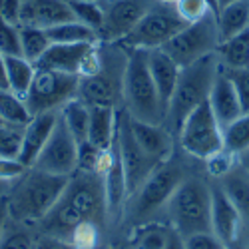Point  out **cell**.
I'll return each instance as SVG.
<instances>
[{"mask_svg": "<svg viewBox=\"0 0 249 249\" xmlns=\"http://www.w3.org/2000/svg\"><path fill=\"white\" fill-rule=\"evenodd\" d=\"M106 212V197H104L102 174L76 172L70 176L64 194L60 196L52 212L38 223L44 235L54 239H70L72 233L82 225H100Z\"/></svg>", "mask_w": 249, "mask_h": 249, "instance_id": "6da1fadb", "label": "cell"}, {"mask_svg": "<svg viewBox=\"0 0 249 249\" xmlns=\"http://www.w3.org/2000/svg\"><path fill=\"white\" fill-rule=\"evenodd\" d=\"M70 176H54L38 168H30L6 196L10 219L16 223L40 221L46 217L52 207L64 194Z\"/></svg>", "mask_w": 249, "mask_h": 249, "instance_id": "7a4b0ae2", "label": "cell"}, {"mask_svg": "<svg viewBox=\"0 0 249 249\" xmlns=\"http://www.w3.org/2000/svg\"><path fill=\"white\" fill-rule=\"evenodd\" d=\"M217 72H219V60L215 54H210L194 62V64L181 68L174 96L163 118V128L172 136L178 138L185 118L210 98V90L213 86Z\"/></svg>", "mask_w": 249, "mask_h": 249, "instance_id": "3957f363", "label": "cell"}, {"mask_svg": "<svg viewBox=\"0 0 249 249\" xmlns=\"http://www.w3.org/2000/svg\"><path fill=\"white\" fill-rule=\"evenodd\" d=\"M124 110L132 118L152 124H163L165 110L148 68V50L128 48L122 76Z\"/></svg>", "mask_w": 249, "mask_h": 249, "instance_id": "277c9868", "label": "cell"}, {"mask_svg": "<svg viewBox=\"0 0 249 249\" xmlns=\"http://www.w3.org/2000/svg\"><path fill=\"white\" fill-rule=\"evenodd\" d=\"M172 230L181 237L197 231H212V183L188 176L165 203Z\"/></svg>", "mask_w": 249, "mask_h": 249, "instance_id": "5b68a950", "label": "cell"}, {"mask_svg": "<svg viewBox=\"0 0 249 249\" xmlns=\"http://www.w3.org/2000/svg\"><path fill=\"white\" fill-rule=\"evenodd\" d=\"M178 140L185 154L201 161L223 150V130L207 100L185 118Z\"/></svg>", "mask_w": 249, "mask_h": 249, "instance_id": "8992f818", "label": "cell"}, {"mask_svg": "<svg viewBox=\"0 0 249 249\" xmlns=\"http://www.w3.org/2000/svg\"><path fill=\"white\" fill-rule=\"evenodd\" d=\"M185 178H188V172L178 160H172V156L160 161L154 168V172L146 178V181L140 185V190L130 197L134 199L136 217L142 219L154 215L158 210L165 207V203L170 201V197L178 190V185Z\"/></svg>", "mask_w": 249, "mask_h": 249, "instance_id": "52a82bcc", "label": "cell"}, {"mask_svg": "<svg viewBox=\"0 0 249 249\" xmlns=\"http://www.w3.org/2000/svg\"><path fill=\"white\" fill-rule=\"evenodd\" d=\"M217 46H219L217 20H215V14H207L205 18L179 30L168 44L161 46V50L179 68H185L205 56L215 54Z\"/></svg>", "mask_w": 249, "mask_h": 249, "instance_id": "ba28073f", "label": "cell"}, {"mask_svg": "<svg viewBox=\"0 0 249 249\" xmlns=\"http://www.w3.org/2000/svg\"><path fill=\"white\" fill-rule=\"evenodd\" d=\"M80 76L64 74L56 70L36 68L34 80L30 84L24 102L32 116L44 112H60V108L72 98H78Z\"/></svg>", "mask_w": 249, "mask_h": 249, "instance_id": "9c48e42d", "label": "cell"}, {"mask_svg": "<svg viewBox=\"0 0 249 249\" xmlns=\"http://www.w3.org/2000/svg\"><path fill=\"white\" fill-rule=\"evenodd\" d=\"M185 26L188 24L179 18L176 6L156 2L122 42L128 48L156 50V48H161L163 44H168Z\"/></svg>", "mask_w": 249, "mask_h": 249, "instance_id": "30bf717a", "label": "cell"}, {"mask_svg": "<svg viewBox=\"0 0 249 249\" xmlns=\"http://www.w3.org/2000/svg\"><path fill=\"white\" fill-rule=\"evenodd\" d=\"M116 143L118 152L124 163V172H126V181H128V196L132 197L140 185L146 181V178L154 172V168L160 163L154 158H150L142 146L136 142L130 130V116L126 110L118 112V134H116ZM128 197V199H130Z\"/></svg>", "mask_w": 249, "mask_h": 249, "instance_id": "8fae6325", "label": "cell"}, {"mask_svg": "<svg viewBox=\"0 0 249 249\" xmlns=\"http://www.w3.org/2000/svg\"><path fill=\"white\" fill-rule=\"evenodd\" d=\"M158 0H102L104 22L98 32L102 42H122Z\"/></svg>", "mask_w": 249, "mask_h": 249, "instance_id": "7c38bea8", "label": "cell"}, {"mask_svg": "<svg viewBox=\"0 0 249 249\" xmlns=\"http://www.w3.org/2000/svg\"><path fill=\"white\" fill-rule=\"evenodd\" d=\"M78 146L80 143L70 134V130L58 114L56 126L32 168L54 176H72L78 170Z\"/></svg>", "mask_w": 249, "mask_h": 249, "instance_id": "4fadbf2b", "label": "cell"}, {"mask_svg": "<svg viewBox=\"0 0 249 249\" xmlns=\"http://www.w3.org/2000/svg\"><path fill=\"white\" fill-rule=\"evenodd\" d=\"M212 231L219 237L225 249H245L243 235L247 230L243 219L215 179L212 181Z\"/></svg>", "mask_w": 249, "mask_h": 249, "instance_id": "5bb4252c", "label": "cell"}, {"mask_svg": "<svg viewBox=\"0 0 249 249\" xmlns=\"http://www.w3.org/2000/svg\"><path fill=\"white\" fill-rule=\"evenodd\" d=\"M122 76H116L114 72L106 70L102 62V68L96 74L80 76L78 86V98L86 106H112L116 108V100L122 96Z\"/></svg>", "mask_w": 249, "mask_h": 249, "instance_id": "9a60e30c", "label": "cell"}, {"mask_svg": "<svg viewBox=\"0 0 249 249\" xmlns=\"http://www.w3.org/2000/svg\"><path fill=\"white\" fill-rule=\"evenodd\" d=\"M102 185H104V197H106V212L110 217L118 215L124 201L128 196V181H126V172H124V163L118 152V143L106 152L102 163Z\"/></svg>", "mask_w": 249, "mask_h": 249, "instance_id": "2e32d148", "label": "cell"}, {"mask_svg": "<svg viewBox=\"0 0 249 249\" xmlns=\"http://www.w3.org/2000/svg\"><path fill=\"white\" fill-rule=\"evenodd\" d=\"M98 42H76V44H50V48L36 62V68L56 70L64 74L80 76L82 66Z\"/></svg>", "mask_w": 249, "mask_h": 249, "instance_id": "e0dca14e", "label": "cell"}, {"mask_svg": "<svg viewBox=\"0 0 249 249\" xmlns=\"http://www.w3.org/2000/svg\"><path fill=\"white\" fill-rule=\"evenodd\" d=\"M130 130H132V136L136 138V142L142 146V150L150 158H154L156 161H163L172 156L174 138L163 128V124L142 122V120H136L130 116Z\"/></svg>", "mask_w": 249, "mask_h": 249, "instance_id": "ac0fdd59", "label": "cell"}, {"mask_svg": "<svg viewBox=\"0 0 249 249\" xmlns=\"http://www.w3.org/2000/svg\"><path fill=\"white\" fill-rule=\"evenodd\" d=\"M58 122V112H44L36 114L28 122V126L24 128V138H22V148H20L18 160L24 161L28 168L36 163L40 152L44 150L46 142Z\"/></svg>", "mask_w": 249, "mask_h": 249, "instance_id": "d6986e66", "label": "cell"}, {"mask_svg": "<svg viewBox=\"0 0 249 249\" xmlns=\"http://www.w3.org/2000/svg\"><path fill=\"white\" fill-rule=\"evenodd\" d=\"M207 102H210V106H212V110H213V114L219 122L221 130L227 126V124H231L233 120H237L243 114L237 92L231 84V80L227 78L225 72L221 70V66H219V72L213 80V86L210 90V98H207Z\"/></svg>", "mask_w": 249, "mask_h": 249, "instance_id": "ffe728a7", "label": "cell"}, {"mask_svg": "<svg viewBox=\"0 0 249 249\" xmlns=\"http://www.w3.org/2000/svg\"><path fill=\"white\" fill-rule=\"evenodd\" d=\"M148 68H150V74H152L154 84H156V88H158L161 106H163V110H168L181 68H179L176 62H174L168 54H165L161 48L148 50Z\"/></svg>", "mask_w": 249, "mask_h": 249, "instance_id": "44dd1931", "label": "cell"}, {"mask_svg": "<svg viewBox=\"0 0 249 249\" xmlns=\"http://www.w3.org/2000/svg\"><path fill=\"white\" fill-rule=\"evenodd\" d=\"M118 134V112L112 106H92L90 108V130L88 142L102 152H108L116 143Z\"/></svg>", "mask_w": 249, "mask_h": 249, "instance_id": "7402d4cb", "label": "cell"}, {"mask_svg": "<svg viewBox=\"0 0 249 249\" xmlns=\"http://www.w3.org/2000/svg\"><path fill=\"white\" fill-rule=\"evenodd\" d=\"M215 181L223 188L227 197L233 201V205L237 207V212L243 219L245 230L249 231V172L237 161L230 172Z\"/></svg>", "mask_w": 249, "mask_h": 249, "instance_id": "603a6c76", "label": "cell"}, {"mask_svg": "<svg viewBox=\"0 0 249 249\" xmlns=\"http://www.w3.org/2000/svg\"><path fill=\"white\" fill-rule=\"evenodd\" d=\"M219 42L231 38L243 30H249V0H235V2L221 6L215 14Z\"/></svg>", "mask_w": 249, "mask_h": 249, "instance_id": "cb8c5ba5", "label": "cell"}, {"mask_svg": "<svg viewBox=\"0 0 249 249\" xmlns=\"http://www.w3.org/2000/svg\"><path fill=\"white\" fill-rule=\"evenodd\" d=\"M215 56L223 70H235L249 66V30H243L227 40H221Z\"/></svg>", "mask_w": 249, "mask_h": 249, "instance_id": "d4e9b609", "label": "cell"}, {"mask_svg": "<svg viewBox=\"0 0 249 249\" xmlns=\"http://www.w3.org/2000/svg\"><path fill=\"white\" fill-rule=\"evenodd\" d=\"M4 66H6L8 90H12L20 98H24L34 80L36 64L26 60L24 56H4Z\"/></svg>", "mask_w": 249, "mask_h": 249, "instance_id": "484cf974", "label": "cell"}, {"mask_svg": "<svg viewBox=\"0 0 249 249\" xmlns=\"http://www.w3.org/2000/svg\"><path fill=\"white\" fill-rule=\"evenodd\" d=\"M60 118L66 124L70 134L76 138L78 143L88 142V130H90V106H86L80 98H72L60 108Z\"/></svg>", "mask_w": 249, "mask_h": 249, "instance_id": "4316f807", "label": "cell"}, {"mask_svg": "<svg viewBox=\"0 0 249 249\" xmlns=\"http://www.w3.org/2000/svg\"><path fill=\"white\" fill-rule=\"evenodd\" d=\"M48 40L52 44H76V42H100L98 32L90 26L78 22V20H68L50 28H44Z\"/></svg>", "mask_w": 249, "mask_h": 249, "instance_id": "83f0119b", "label": "cell"}, {"mask_svg": "<svg viewBox=\"0 0 249 249\" xmlns=\"http://www.w3.org/2000/svg\"><path fill=\"white\" fill-rule=\"evenodd\" d=\"M18 34H20V52L22 56L30 62H36L42 58V54L50 48V40L44 28L40 26H30V24H22L18 26Z\"/></svg>", "mask_w": 249, "mask_h": 249, "instance_id": "f1b7e54d", "label": "cell"}, {"mask_svg": "<svg viewBox=\"0 0 249 249\" xmlns=\"http://www.w3.org/2000/svg\"><path fill=\"white\" fill-rule=\"evenodd\" d=\"M0 120L26 128L28 122L32 120V114L26 106L24 98L16 96L8 88H0Z\"/></svg>", "mask_w": 249, "mask_h": 249, "instance_id": "f546056e", "label": "cell"}, {"mask_svg": "<svg viewBox=\"0 0 249 249\" xmlns=\"http://www.w3.org/2000/svg\"><path fill=\"white\" fill-rule=\"evenodd\" d=\"M223 148L233 156H241L249 150V112L241 114L223 128Z\"/></svg>", "mask_w": 249, "mask_h": 249, "instance_id": "4dcf8cb0", "label": "cell"}, {"mask_svg": "<svg viewBox=\"0 0 249 249\" xmlns=\"http://www.w3.org/2000/svg\"><path fill=\"white\" fill-rule=\"evenodd\" d=\"M24 128L0 120V156L2 158H18L22 148Z\"/></svg>", "mask_w": 249, "mask_h": 249, "instance_id": "1f68e13d", "label": "cell"}, {"mask_svg": "<svg viewBox=\"0 0 249 249\" xmlns=\"http://www.w3.org/2000/svg\"><path fill=\"white\" fill-rule=\"evenodd\" d=\"M104 156L106 152H102L90 142H82L78 146V170L76 172H86V174H100Z\"/></svg>", "mask_w": 249, "mask_h": 249, "instance_id": "d6a6232c", "label": "cell"}, {"mask_svg": "<svg viewBox=\"0 0 249 249\" xmlns=\"http://www.w3.org/2000/svg\"><path fill=\"white\" fill-rule=\"evenodd\" d=\"M174 6L185 24H194L197 20L205 18L207 14H213V10L205 0H178Z\"/></svg>", "mask_w": 249, "mask_h": 249, "instance_id": "836d02e7", "label": "cell"}, {"mask_svg": "<svg viewBox=\"0 0 249 249\" xmlns=\"http://www.w3.org/2000/svg\"><path fill=\"white\" fill-rule=\"evenodd\" d=\"M170 230L168 227H161V225L146 227V230L140 231V235L134 243V249H163L165 241H168V235H170Z\"/></svg>", "mask_w": 249, "mask_h": 249, "instance_id": "e575fe53", "label": "cell"}, {"mask_svg": "<svg viewBox=\"0 0 249 249\" xmlns=\"http://www.w3.org/2000/svg\"><path fill=\"white\" fill-rule=\"evenodd\" d=\"M0 52L4 56H22V52H20L18 26L6 22L2 16H0Z\"/></svg>", "mask_w": 249, "mask_h": 249, "instance_id": "d590c367", "label": "cell"}, {"mask_svg": "<svg viewBox=\"0 0 249 249\" xmlns=\"http://www.w3.org/2000/svg\"><path fill=\"white\" fill-rule=\"evenodd\" d=\"M34 245H36L34 237L22 227L10 230L6 225V230L0 235V249H34Z\"/></svg>", "mask_w": 249, "mask_h": 249, "instance_id": "8d00e7d4", "label": "cell"}, {"mask_svg": "<svg viewBox=\"0 0 249 249\" xmlns=\"http://www.w3.org/2000/svg\"><path fill=\"white\" fill-rule=\"evenodd\" d=\"M223 70V68H221ZM225 76L231 80V84L237 92L239 104L243 108V114L249 112V66L245 68H235V70H223Z\"/></svg>", "mask_w": 249, "mask_h": 249, "instance_id": "74e56055", "label": "cell"}, {"mask_svg": "<svg viewBox=\"0 0 249 249\" xmlns=\"http://www.w3.org/2000/svg\"><path fill=\"white\" fill-rule=\"evenodd\" d=\"M30 168L20 161L18 158H2L0 156V181L2 183H14L22 178Z\"/></svg>", "mask_w": 249, "mask_h": 249, "instance_id": "f35d334b", "label": "cell"}, {"mask_svg": "<svg viewBox=\"0 0 249 249\" xmlns=\"http://www.w3.org/2000/svg\"><path fill=\"white\" fill-rule=\"evenodd\" d=\"M185 249H225L219 237L213 231H197L188 237H183Z\"/></svg>", "mask_w": 249, "mask_h": 249, "instance_id": "ab89813d", "label": "cell"}, {"mask_svg": "<svg viewBox=\"0 0 249 249\" xmlns=\"http://www.w3.org/2000/svg\"><path fill=\"white\" fill-rule=\"evenodd\" d=\"M20 14H22V0H0V16L6 22L20 26Z\"/></svg>", "mask_w": 249, "mask_h": 249, "instance_id": "60d3db41", "label": "cell"}, {"mask_svg": "<svg viewBox=\"0 0 249 249\" xmlns=\"http://www.w3.org/2000/svg\"><path fill=\"white\" fill-rule=\"evenodd\" d=\"M36 249H66V243L60 241V239H54V237L44 235L42 239L36 241Z\"/></svg>", "mask_w": 249, "mask_h": 249, "instance_id": "b9f144b4", "label": "cell"}, {"mask_svg": "<svg viewBox=\"0 0 249 249\" xmlns=\"http://www.w3.org/2000/svg\"><path fill=\"white\" fill-rule=\"evenodd\" d=\"M8 219H10V213H8V201H6V196L0 197V235L6 230L8 225Z\"/></svg>", "mask_w": 249, "mask_h": 249, "instance_id": "7bdbcfd3", "label": "cell"}, {"mask_svg": "<svg viewBox=\"0 0 249 249\" xmlns=\"http://www.w3.org/2000/svg\"><path fill=\"white\" fill-rule=\"evenodd\" d=\"M163 249H185L183 237H181L178 231L170 230V235H168V241H165V247H163Z\"/></svg>", "mask_w": 249, "mask_h": 249, "instance_id": "ee69618b", "label": "cell"}, {"mask_svg": "<svg viewBox=\"0 0 249 249\" xmlns=\"http://www.w3.org/2000/svg\"><path fill=\"white\" fill-rule=\"evenodd\" d=\"M0 88H8L6 82V66H4V54L0 52Z\"/></svg>", "mask_w": 249, "mask_h": 249, "instance_id": "f6af8a7d", "label": "cell"}, {"mask_svg": "<svg viewBox=\"0 0 249 249\" xmlns=\"http://www.w3.org/2000/svg\"><path fill=\"white\" fill-rule=\"evenodd\" d=\"M237 161H239V163L243 165V168L249 172V150H245L241 156H237Z\"/></svg>", "mask_w": 249, "mask_h": 249, "instance_id": "bcb514c9", "label": "cell"}, {"mask_svg": "<svg viewBox=\"0 0 249 249\" xmlns=\"http://www.w3.org/2000/svg\"><path fill=\"white\" fill-rule=\"evenodd\" d=\"M231 2H235V0H217V6L221 8V6H227V4H231ZM219 12V10H217Z\"/></svg>", "mask_w": 249, "mask_h": 249, "instance_id": "7dc6e473", "label": "cell"}, {"mask_svg": "<svg viewBox=\"0 0 249 249\" xmlns=\"http://www.w3.org/2000/svg\"><path fill=\"white\" fill-rule=\"evenodd\" d=\"M158 2H161V4H172V6H174L178 0H158Z\"/></svg>", "mask_w": 249, "mask_h": 249, "instance_id": "c3c4849f", "label": "cell"}, {"mask_svg": "<svg viewBox=\"0 0 249 249\" xmlns=\"http://www.w3.org/2000/svg\"><path fill=\"white\" fill-rule=\"evenodd\" d=\"M66 249H84V247H76V245H70V243H66ZM96 249V247H94Z\"/></svg>", "mask_w": 249, "mask_h": 249, "instance_id": "681fc988", "label": "cell"}, {"mask_svg": "<svg viewBox=\"0 0 249 249\" xmlns=\"http://www.w3.org/2000/svg\"><path fill=\"white\" fill-rule=\"evenodd\" d=\"M112 249H134V247H112Z\"/></svg>", "mask_w": 249, "mask_h": 249, "instance_id": "f907efd6", "label": "cell"}, {"mask_svg": "<svg viewBox=\"0 0 249 249\" xmlns=\"http://www.w3.org/2000/svg\"><path fill=\"white\" fill-rule=\"evenodd\" d=\"M245 249H249V239H247V243H245Z\"/></svg>", "mask_w": 249, "mask_h": 249, "instance_id": "816d5d0a", "label": "cell"}, {"mask_svg": "<svg viewBox=\"0 0 249 249\" xmlns=\"http://www.w3.org/2000/svg\"><path fill=\"white\" fill-rule=\"evenodd\" d=\"M34 249H36V245H34Z\"/></svg>", "mask_w": 249, "mask_h": 249, "instance_id": "f5cc1de1", "label": "cell"}]
</instances>
